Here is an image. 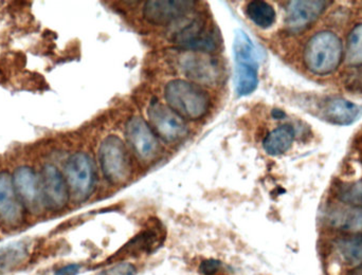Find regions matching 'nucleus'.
<instances>
[{
  "label": "nucleus",
  "mask_w": 362,
  "mask_h": 275,
  "mask_svg": "<svg viewBox=\"0 0 362 275\" xmlns=\"http://www.w3.org/2000/svg\"><path fill=\"white\" fill-rule=\"evenodd\" d=\"M344 45L337 34L320 31L310 38L304 49V63L312 74L327 76L339 67Z\"/></svg>",
  "instance_id": "obj_1"
},
{
  "label": "nucleus",
  "mask_w": 362,
  "mask_h": 275,
  "mask_svg": "<svg viewBox=\"0 0 362 275\" xmlns=\"http://www.w3.org/2000/svg\"><path fill=\"white\" fill-rule=\"evenodd\" d=\"M234 86L238 97L251 95L259 85V53L251 38L236 30L233 42Z\"/></svg>",
  "instance_id": "obj_2"
},
{
  "label": "nucleus",
  "mask_w": 362,
  "mask_h": 275,
  "mask_svg": "<svg viewBox=\"0 0 362 275\" xmlns=\"http://www.w3.org/2000/svg\"><path fill=\"white\" fill-rule=\"evenodd\" d=\"M168 106L176 114L189 120L204 118L210 108V97L195 83L174 80L165 88Z\"/></svg>",
  "instance_id": "obj_3"
},
{
  "label": "nucleus",
  "mask_w": 362,
  "mask_h": 275,
  "mask_svg": "<svg viewBox=\"0 0 362 275\" xmlns=\"http://www.w3.org/2000/svg\"><path fill=\"white\" fill-rule=\"evenodd\" d=\"M192 14L193 12L177 21L172 40L191 50L214 51L221 44L218 32L208 25V19L204 15Z\"/></svg>",
  "instance_id": "obj_4"
},
{
  "label": "nucleus",
  "mask_w": 362,
  "mask_h": 275,
  "mask_svg": "<svg viewBox=\"0 0 362 275\" xmlns=\"http://www.w3.org/2000/svg\"><path fill=\"white\" fill-rule=\"evenodd\" d=\"M99 160L104 177L112 185H124L132 176V161L123 141L110 135L100 146Z\"/></svg>",
  "instance_id": "obj_5"
},
{
  "label": "nucleus",
  "mask_w": 362,
  "mask_h": 275,
  "mask_svg": "<svg viewBox=\"0 0 362 275\" xmlns=\"http://www.w3.org/2000/svg\"><path fill=\"white\" fill-rule=\"evenodd\" d=\"M65 176L70 194L76 201L88 199L95 189L97 168L90 156L78 151L66 162Z\"/></svg>",
  "instance_id": "obj_6"
},
{
  "label": "nucleus",
  "mask_w": 362,
  "mask_h": 275,
  "mask_svg": "<svg viewBox=\"0 0 362 275\" xmlns=\"http://www.w3.org/2000/svg\"><path fill=\"white\" fill-rule=\"evenodd\" d=\"M148 116L157 135L165 142H178L189 133V129L180 115L157 99L151 101Z\"/></svg>",
  "instance_id": "obj_7"
},
{
  "label": "nucleus",
  "mask_w": 362,
  "mask_h": 275,
  "mask_svg": "<svg viewBox=\"0 0 362 275\" xmlns=\"http://www.w3.org/2000/svg\"><path fill=\"white\" fill-rule=\"evenodd\" d=\"M40 179L44 206L52 211L65 208L70 192L67 181L59 168L53 164H46L40 172Z\"/></svg>",
  "instance_id": "obj_8"
},
{
  "label": "nucleus",
  "mask_w": 362,
  "mask_h": 275,
  "mask_svg": "<svg viewBox=\"0 0 362 275\" xmlns=\"http://www.w3.org/2000/svg\"><path fill=\"white\" fill-rule=\"evenodd\" d=\"M125 136L131 148L144 161L154 160L160 151V145L154 131L141 117L135 116L129 119Z\"/></svg>",
  "instance_id": "obj_9"
},
{
  "label": "nucleus",
  "mask_w": 362,
  "mask_h": 275,
  "mask_svg": "<svg viewBox=\"0 0 362 275\" xmlns=\"http://www.w3.org/2000/svg\"><path fill=\"white\" fill-rule=\"evenodd\" d=\"M15 191L23 206L38 213L44 206L40 177L30 166H19L13 174Z\"/></svg>",
  "instance_id": "obj_10"
},
{
  "label": "nucleus",
  "mask_w": 362,
  "mask_h": 275,
  "mask_svg": "<svg viewBox=\"0 0 362 275\" xmlns=\"http://www.w3.org/2000/svg\"><path fill=\"white\" fill-rule=\"evenodd\" d=\"M195 1H148L144 16L153 25H173L195 8Z\"/></svg>",
  "instance_id": "obj_11"
},
{
  "label": "nucleus",
  "mask_w": 362,
  "mask_h": 275,
  "mask_svg": "<svg viewBox=\"0 0 362 275\" xmlns=\"http://www.w3.org/2000/svg\"><path fill=\"white\" fill-rule=\"evenodd\" d=\"M319 110L322 120L337 127H350L362 118V106L344 98L325 100Z\"/></svg>",
  "instance_id": "obj_12"
},
{
  "label": "nucleus",
  "mask_w": 362,
  "mask_h": 275,
  "mask_svg": "<svg viewBox=\"0 0 362 275\" xmlns=\"http://www.w3.org/2000/svg\"><path fill=\"white\" fill-rule=\"evenodd\" d=\"M327 4L329 2L316 0L289 2L285 17L287 28L293 32L303 31L323 14L327 10Z\"/></svg>",
  "instance_id": "obj_13"
},
{
  "label": "nucleus",
  "mask_w": 362,
  "mask_h": 275,
  "mask_svg": "<svg viewBox=\"0 0 362 275\" xmlns=\"http://www.w3.org/2000/svg\"><path fill=\"white\" fill-rule=\"evenodd\" d=\"M163 240V232L158 227L148 228L141 233L136 235L133 240H129L124 247L120 249L116 254L110 259V262L122 261L129 257H138L146 253H152L161 246Z\"/></svg>",
  "instance_id": "obj_14"
},
{
  "label": "nucleus",
  "mask_w": 362,
  "mask_h": 275,
  "mask_svg": "<svg viewBox=\"0 0 362 275\" xmlns=\"http://www.w3.org/2000/svg\"><path fill=\"white\" fill-rule=\"evenodd\" d=\"M23 212L13 177L8 172H0V218L8 225L16 226L23 221Z\"/></svg>",
  "instance_id": "obj_15"
},
{
  "label": "nucleus",
  "mask_w": 362,
  "mask_h": 275,
  "mask_svg": "<svg viewBox=\"0 0 362 275\" xmlns=\"http://www.w3.org/2000/svg\"><path fill=\"white\" fill-rule=\"evenodd\" d=\"M185 57L182 65L187 76L204 84H214L216 82L219 76V68L214 59L197 53H192Z\"/></svg>",
  "instance_id": "obj_16"
},
{
  "label": "nucleus",
  "mask_w": 362,
  "mask_h": 275,
  "mask_svg": "<svg viewBox=\"0 0 362 275\" xmlns=\"http://www.w3.org/2000/svg\"><path fill=\"white\" fill-rule=\"evenodd\" d=\"M334 250L346 267L362 266V233H350L334 240Z\"/></svg>",
  "instance_id": "obj_17"
},
{
  "label": "nucleus",
  "mask_w": 362,
  "mask_h": 275,
  "mask_svg": "<svg viewBox=\"0 0 362 275\" xmlns=\"http://www.w3.org/2000/svg\"><path fill=\"white\" fill-rule=\"evenodd\" d=\"M295 138L296 131L293 125H281L266 136L264 139L263 147L268 155H283L291 148Z\"/></svg>",
  "instance_id": "obj_18"
},
{
  "label": "nucleus",
  "mask_w": 362,
  "mask_h": 275,
  "mask_svg": "<svg viewBox=\"0 0 362 275\" xmlns=\"http://www.w3.org/2000/svg\"><path fill=\"white\" fill-rule=\"evenodd\" d=\"M331 227L350 233L362 232V208L337 209L327 215Z\"/></svg>",
  "instance_id": "obj_19"
},
{
  "label": "nucleus",
  "mask_w": 362,
  "mask_h": 275,
  "mask_svg": "<svg viewBox=\"0 0 362 275\" xmlns=\"http://www.w3.org/2000/svg\"><path fill=\"white\" fill-rule=\"evenodd\" d=\"M246 14L255 25L262 29H269L276 23V10L266 1L255 0L249 2L246 6Z\"/></svg>",
  "instance_id": "obj_20"
},
{
  "label": "nucleus",
  "mask_w": 362,
  "mask_h": 275,
  "mask_svg": "<svg viewBox=\"0 0 362 275\" xmlns=\"http://www.w3.org/2000/svg\"><path fill=\"white\" fill-rule=\"evenodd\" d=\"M28 257L23 242H14L0 249V274H6L21 265Z\"/></svg>",
  "instance_id": "obj_21"
},
{
  "label": "nucleus",
  "mask_w": 362,
  "mask_h": 275,
  "mask_svg": "<svg viewBox=\"0 0 362 275\" xmlns=\"http://www.w3.org/2000/svg\"><path fill=\"white\" fill-rule=\"evenodd\" d=\"M346 62L349 66L362 65V23L353 28L346 40Z\"/></svg>",
  "instance_id": "obj_22"
},
{
  "label": "nucleus",
  "mask_w": 362,
  "mask_h": 275,
  "mask_svg": "<svg viewBox=\"0 0 362 275\" xmlns=\"http://www.w3.org/2000/svg\"><path fill=\"white\" fill-rule=\"evenodd\" d=\"M338 197L344 204H350L354 208H362V185H346L339 189Z\"/></svg>",
  "instance_id": "obj_23"
},
{
  "label": "nucleus",
  "mask_w": 362,
  "mask_h": 275,
  "mask_svg": "<svg viewBox=\"0 0 362 275\" xmlns=\"http://www.w3.org/2000/svg\"><path fill=\"white\" fill-rule=\"evenodd\" d=\"M137 269L133 264L121 263L112 266L110 269L105 270L101 275H136Z\"/></svg>",
  "instance_id": "obj_24"
},
{
  "label": "nucleus",
  "mask_w": 362,
  "mask_h": 275,
  "mask_svg": "<svg viewBox=\"0 0 362 275\" xmlns=\"http://www.w3.org/2000/svg\"><path fill=\"white\" fill-rule=\"evenodd\" d=\"M221 268L223 265L217 259H206L200 264L199 271L202 275H215L221 271Z\"/></svg>",
  "instance_id": "obj_25"
},
{
  "label": "nucleus",
  "mask_w": 362,
  "mask_h": 275,
  "mask_svg": "<svg viewBox=\"0 0 362 275\" xmlns=\"http://www.w3.org/2000/svg\"><path fill=\"white\" fill-rule=\"evenodd\" d=\"M81 271V266L76 264L64 266L61 269L57 270V275H76Z\"/></svg>",
  "instance_id": "obj_26"
},
{
  "label": "nucleus",
  "mask_w": 362,
  "mask_h": 275,
  "mask_svg": "<svg viewBox=\"0 0 362 275\" xmlns=\"http://www.w3.org/2000/svg\"><path fill=\"white\" fill-rule=\"evenodd\" d=\"M272 116H274V118L276 119L285 118L284 112H283L282 110H274V112H272Z\"/></svg>",
  "instance_id": "obj_27"
}]
</instances>
